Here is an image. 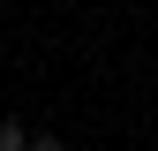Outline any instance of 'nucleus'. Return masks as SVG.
I'll return each mask as SVG.
<instances>
[{
	"instance_id": "f257e3e1",
	"label": "nucleus",
	"mask_w": 158,
	"mask_h": 151,
	"mask_svg": "<svg viewBox=\"0 0 158 151\" xmlns=\"http://www.w3.org/2000/svg\"><path fill=\"white\" fill-rule=\"evenodd\" d=\"M0 151H30V128L15 121V113H0Z\"/></svg>"
},
{
	"instance_id": "f03ea898",
	"label": "nucleus",
	"mask_w": 158,
	"mask_h": 151,
	"mask_svg": "<svg viewBox=\"0 0 158 151\" xmlns=\"http://www.w3.org/2000/svg\"><path fill=\"white\" fill-rule=\"evenodd\" d=\"M30 151H68V144L60 136H30Z\"/></svg>"
}]
</instances>
